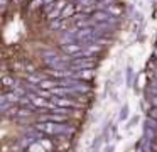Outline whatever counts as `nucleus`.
<instances>
[{
	"instance_id": "1",
	"label": "nucleus",
	"mask_w": 157,
	"mask_h": 152,
	"mask_svg": "<svg viewBox=\"0 0 157 152\" xmlns=\"http://www.w3.org/2000/svg\"><path fill=\"white\" fill-rule=\"evenodd\" d=\"M152 117H155V118H157V110H154V111H152Z\"/></svg>"
}]
</instances>
